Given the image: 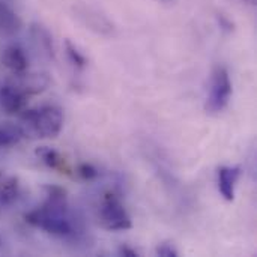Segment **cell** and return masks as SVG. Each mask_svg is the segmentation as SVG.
I'll use <instances>...</instances> for the list:
<instances>
[{
	"label": "cell",
	"mask_w": 257,
	"mask_h": 257,
	"mask_svg": "<svg viewBox=\"0 0 257 257\" xmlns=\"http://www.w3.org/2000/svg\"><path fill=\"white\" fill-rule=\"evenodd\" d=\"M47 200L41 208H36L24 215V220L33 227L56 236L74 235V224L69 217L66 191L60 187H45Z\"/></svg>",
	"instance_id": "1"
},
{
	"label": "cell",
	"mask_w": 257,
	"mask_h": 257,
	"mask_svg": "<svg viewBox=\"0 0 257 257\" xmlns=\"http://www.w3.org/2000/svg\"><path fill=\"white\" fill-rule=\"evenodd\" d=\"M20 128L24 137L57 139L63 128V111L57 105H44L21 113Z\"/></svg>",
	"instance_id": "2"
},
{
	"label": "cell",
	"mask_w": 257,
	"mask_h": 257,
	"mask_svg": "<svg viewBox=\"0 0 257 257\" xmlns=\"http://www.w3.org/2000/svg\"><path fill=\"white\" fill-rule=\"evenodd\" d=\"M232 80L224 65H217L212 69L209 81V95L206 98L205 110L211 114H218L227 108L232 98Z\"/></svg>",
	"instance_id": "3"
},
{
	"label": "cell",
	"mask_w": 257,
	"mask_h": 257,
	"mask_svg": "<svg viewBox=\"0 0 257 257\" xmlns=\"http://www.w3.org/2000/svg\"><path fill=\"white\" fill-rule=\"evenodd\" d=\"M98 218H99V224L111 232H123L133 227L131 217L128 215L119 196H116L111 191L104 194V199L99 206Z\"/></svg>",
	"instance_id": "4"
},
{
	"label": "cell",
	"mask_w": 257,
	"mask_h": 257,
	"mask_svg": "<svg viewBox=\"0 0 257 257\" xmlns=\"http://www.w3.org/2000/svg\"><path fill=\"white\" fill-rule=\"evenodd\" d=\"M14 87H17L26 96L39 95L50 86V77L44 72H33V74H14V78L9 81Z\"/></svg>",
	"instance_id": "5"
},
{
	"label": "cell",
	"mask_w": 257,
	"mask_h": 257,
	"mask_svg": "<svg viewBox=\"0 0 257 257\" xmlns=\"http://www.w3.org/2000/svg\"><path fill=\"white\" fill-rule=\"evenodd\" d=\"M27 98L29 96H26L24 93H21L11 83L5 84L0 89V107L8 114H21L26 110Z\"/></svg>",
	"instance_id": "6"
},
{
	"label": "cell",
	"mask_w": 257,
	"mask_h": 257,
	"mask_svg": "<svg viewBox=\"0 0 257 257\" xmlns=\"http://www.w3.org/2000/svg\"><path fill=\"white\" fill-rule=\"evenodd\" d=\"M239 176H241L239 166H233V167L223 166L218 169V173H217L218 191L224 200H227V202L235 200V188H236Z\"/></svg>",
	"instance_id": "7"
},
{
	"label": "cell",
	"mask_w": 257,
	"mask_h": 257,
	"mask_svg": "<svg viewBox=\"0 0 257 257\" xmlns=\"http://www.w3.org/2000/svg\"><path fill=\"white\" fill-rule=\"evenodd\" d=\"M2 63L12 72V74H23L29 68V59L26 56V51L17 45L12 44L6 47L2 53Z\"/></svg>",
	"instance_id": "8"
},
{
	"label": "cell",
	"mask_w": 257,
	"mask_h": 257,
	"mask_svg": "<svg viewBox=\"0 0 257 257\" xmlns=\"http://www.w3.org/2000/svg\"><path fill=\"white\" fill-rule=\"evenodd\" d=\"M35 154L41 158V161L48 169H53V170H56V172H59L62 175H66V176L72 175V169L68 164L66 158L63 155H60L57 151H54V149H51L48 146H41V148L36 149Z\"/></svg>",
	"instance_id": "9"
},
{
	"label": "cell",
	"mask_w": 257,
	"mask_h": 257,
	"mask_svg": "<svg viewBox=\"0 0 257 257\" xmlns=\"http://www.w3.org/2000/svg\"><path fill=\"white\" fill-rule=\"evenodd\" d=\"M23 21L18 14L5 2H0V33L12 36L21 30Z\"/></svg>",
	"instance_id": "10"
},
{
	"label": "cell",
	"mask_w": 257,
	"mask_h": 257,
	"mask_svg": "<svg viewBox=\"0 0 257 257\" xmlns=\"http://www.w3.org/2000/svg\"><path fill=\"white\" fill-rule=\"evenodd\" d=\"M20 197V184L14 176L0 173V209H5Z\"/></svg>",
	"instance_id": "11"
},
{
	"label": "cell",
	"mask_w": 257,
	"mask_h": 257,
	"mask_svg": "<svg viewBox=\"0 0 257 257\" xmlns=\"http://www.w3.org/2000/svg\"><path fill=\"white\" fill-rule=\"evenodd\" d=\"M30 33L36 47L41 50V53L48 59H54L56 53H54V45H53V36L48 32V29H45L42 24H32Z\"/></svg>",
	"instance_id": "12"
},
{
	"label": "cell",
	"mask_w": 257,
	"mask_h": 257,
	"mask_svg": "<svg viewBox=\"0 0 257 257\" xmlns=\"http://www.w3.org/2000/svg\"><path fill=\"white\" fill-rule=\"evenodd\" d=\"M24 137L20 125L5 122L0 125V148H9L21 142Z\"/></svg>",
	"instance_id": "13"
},
{
	"label": "cell",
	"mask_w": 257,
	"mask_h": 257,
	"mask_svg": "<svg viewBox=\"0 0 257 257\" xmlns=\"http://www.w3.org/2000/svg\"><path fill=\"white\" fill-rule=\"evenodd\" d=\"M80 17L84 18V24L89 29L98 32V33L110 35L113 32V26L110 24V21L105 17L99 15V14H90L89 11H84L83 14H80Z\"/></svg>",
	"instance_id": "14"
},
{
	"label": "cell",
	"mask_w": 257,
	"mask_h": 257,
	"mask_svg": "<svg viewBox=\"0 0 257 257\" xmlns=\"http://www.w3.org/2000/svg\"><path fill=\"white\" fill-rule=\"evenodd\" d=\"M63 45H65V51H66V56H68L69 62H71L74 66H77V68L83 69V68L87 65V59H86V56L78 50V47H77L71 39H65Z\"/></svg>",
	"instance_id": "15"
},
{
	"label": "cell",
	"mask_w": 257,
	"mask_h": 257,
	"mask_svg": "<svg viewBox=\"0 0 257 257\" xmlns=\"http://www.w3.org/2000/svg\"><path fill=\"white\" fill-rule=\"evenodd\" d=\"M77 173L84 181H93V179H96L99 176V172L96 170V167H93L92 164H87V163L80 164L77 167Z\"/></svg>",
	"instance_id": "16"
},
{
	"label": "cell",
	"mask_w": 257,
	"mask_h": 257,
	"mask_svg": "<svg viewBox=\"0 0 257 257\" xmlns=\"http://www.w3.org/2000/svg\"><path fill=\"white\" fill-rule=\"evenodd\" d=\"M157 254L161 257H176L178 250L175 248V245L172 242H161L157 247Z\"/></svg>",
	"instance_id": "17"
},
{
	"label": "cell",
	"mask_w": 257,
	"mask_h": 257,
	"mask_svg": "<svg viewBox=\"0 0 257 257\" xmlns=\"http://www.w3.org/2000/svg\"><path fill=\"white\" fill-rule=\"evenodd\" d=\"M217 21H218V26L221 30L227 32V33H232L235 30V23L224 14H217Z\"/></svg>",
	"instance_id": "18"
},
{
	"label": "cell",
	"mask_w": 257,
	"mask_h": 257,
	"mask_svg": "<svg viewBox=\"0 0 257 257\" xmlns=\"http://www.w3.org/2000/svg\"><path fill=\"white\" fill-rule=\"evenodd\" d=\"M117 253L119 256H125V257H139V251H136L134 248H131L130 245H120L117 248Z\"/></svg>",
	"instance_id": "19"
},
{
	"label": "cell",
	"mask_w": 257,
	"mask_h": 257,
	"mask_svg": "<svg viewBox=\"0 0 257 257\" xmlns=\"http://www.w3.org/2000/svg\"><path fill=\"white\" fill-rule=\"evenodd\" d=\"M242 2H245V3H248V5H251V6L256 5V0H242Z\"/></svg>",
	"instance_id": "20"
},
{
	"label": "cell",
	"mask_w": 257,
	"mask_h": 257,
	"mask_svg": "<svg viewBox=\"0 0 257 257\" xmlns=\"http://www.w3.org/2000/svg\"><path fill=\"white\" fill-rule=\"evenodd\" d=\"M160 2H163V3H167V5H169V3H173L175 0H160Z\"/></svg>",
	"instance_id": "21"
}]
</instances>
